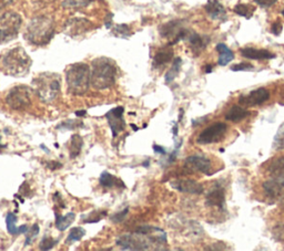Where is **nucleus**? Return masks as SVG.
<instances>
[{
  "instance_id": "obj_33",
  "label": "nucleus",
  "mask_w": 284,
  "mask_h": 251,
  "mask_svg": "<svg viewBox=\"0 0 284 251\" xmlns=\"http://www.w3.org/2000/svg\"><path fill=\"white\" fill-rule=\"evenodd\" d=\"M38 234H39V226L37 224H35L33 227L29 229V234L26 237V242H25L26 246L31 243L36 239V237L38 236Z\"/></svg>"
},
{
  "instance_id": "obj_1",
  "label": "nucleus",
  "mask_w": 284,
  "mask_h": 251,
  "mask_svg": "<svg viewBox=\"0 0 284 251\" xmlns=\"http://www.w3.org/2000/svg\"><path fill=\"white\" fill-rule=\"evenodd\" d=\"M117 246L123 250H163L167 246V234L158 227L144 226L117 239Z\"/></svg>"
},
{
  "instance_id": "obj_7",
  "label": "nucleus",
  "mask_w": 284,
  "mask_h": 251,
  "mask_svg": "<svg viewBox=\"0 0 284 251\" xmlns=\"http://www.w3.org/2000/svg\"><path fill=\"white\" fill-rule=\"evenodd\" d=\"M21 24V16L15 11H7L0 16V45L16 39Z\"/></svg>"
},
{
  "instance_id": "obj_17",
  "label": "nucleus",
  "mask_w": 284,
  "mask_h": 251,
  "mask_svg": "<svg viewBox=\"0 0 284 251\" xmlns=\"http://www.w3.org/2000/svg\"><path fill=\"white\" fill-rule=\"evenodd\" d=\"M263 191L265 192L269 197L277 199L283 196L284 194V182L272 178L263 183Z\"/></svg>"
},
{
  "instance_id": "obj_14",
  "label": "nucleus",
  "mask_w": 284,
  "mask_h": 251,
  "mask_svg": "<svg viewBox=\"0 0 284 251\" xmlns=\"http://www.w3.org/2000/svg\"><path fill=\"white\" fill-rule=\"evenodd\" d=\"M205 203L210 207H215L220 210H225L226 208V193L225 189L220 185H214L212 189L205 195Z\"/></svg>"
},
{
  "instance_id": "obj_43",
  "label": "nucleus",
  "mask_w": 284,
  "mask_h": 251,
  "mask_svg": "<svg viewBox=\"0 0 284 251\" xmlns=\"http://www.w3.org/2000/svg\"><path fill=\"white\" fill-rule=\"evenodd\" d=\"M86 111H80V112H76V115L77 116H83V115H86Z\"/></svg>"
},
{
  "instance_id": "obj_37",
  "label": "nucleus",
  "mask_w": 284,
  "mask_h": 251,
  "mask_svg": "<svg viewBox=\"0 0 284 251\" xmlns=\"http://www.w3.org/2000/svg\"><path fill=\"white\" fill-rule=\"evenodd\" d=\"M277 0H255V3L258 4L260 7L263 8H269L272 7L274 4H276Z\"/></svg>"
},
{
  "instance_id": "obj_12",
  "label": "nucleus",
  "mask_w": 284,
  "mask_h": 251,
  "mask_svg": "<svg viewBox=\"0 0 284 251\" xmlns=\"http://www.w3.org/2000/svg\"><path fill=\"white\" fill-rule=\"evenodd\" d=\"M172 188L176 191L184 194H192V195H200L203 193V186L200 183H198L193 180H176L170 183Z\"/></svg>"
},
{
  "instance_id": "obj_2",
  "label": "nucleus",
  "mask_w": 284,
  "mask_h": 251,
  "mask_svg": "<svg viewBox=\"0 0 284 251\" xmlns=\"http://www.w3.org/2000/svg\"><path fill=\"white\" fill-rule=\"evenodd\" d=\"M33 64L31 58L21 47L8 49L0 54V71L10 77L26 76Z\"/></svg>"
},
{
  "instance_id": "obj_16",
  "label": "nucleus",
  "mask_w": 284,
  "mask_h": 251,
  "mask_svg": "<svg viewBox=\"0 0 284 251\" xmlns=\"http://www.w3.org/2000/svg\"><path fill=\"white\" fill-rule=\"evenodd\" d=\"M204 9L207 11V14L210 16L211 19L226 20L227 11L219 0H209V2L205 4Z\"/></svg>"
},
{
  "instance_id": "obj_18",
  "label": "nucleus",
  "mask_w": 284,
  "mask_h": 251,
  "mask_svg": "<svg viewBox=\"0 0 284 251\" xmlns=\"http://www.w3.org/2000/svg\"><path fill=\"white\" fill-rule=\"evenodd\" d=\"M241 56L245 59L251 60H269L275 58V54L264 49H255V48H244L241 49Z\"/></svg>"
},
{
  "instance_id": "obj_19",
  "label": "nucleus",
  "mask_w": 284,
  "mask_h": 251,
  "mask_svg": "<svg viewBox=\"0 0 284 251\" xmlns=\"http://www.w3.org/2000/svg\"><path fill=\"white\" fill-rule=\"evenodd\" d=\"M185 40L189 41L190 47L192 49L193 52H197V53H200L203 49H205V47L208 46L210 38L207 35H200L197 32H191L189 31L188 35H186Z\"/></svg>"
},
{
  "instance_id": "obj_27",
  "label": "nucleus",
  "mask_w": 284,
  "mask_h": 251,
  "mask_svg": "<svg viewBox=\"0 0 284 251\" xmlns=\"http://www.w3.org/2000/svg\"><path fill=\"white\" fill-rule=\"evenodd\" d=\"M233 11L238 16L244 17V18H246V19H250V18L253 16V14H255L256 8L253 7V6L247 5V4H239L235 6Z\"/></svg>"
},
{
  "instance_id": "obj_35",
  "label": "nucleus",
  "mask_w": 284,
  "mask_h": 251,
  "mask_svg": "<svg viewBox=\"0 0 284 251\" xmlns=\"http://www.w3.org/2000/svg\"><path fill=\"white\" fill-rule=\"evenodd\" d=\"M231 70L234 72H239V71H250L253 70V65L251 63L247 62H242V63H238L234 64L231 66Z\"/></svg>"
},
{
  "instance_id": "obj_21",
  "label": "nucleus",
  "mask_w": 284,
  "mask_h": 251,
  "mask_svg": "<svg viewBox=\"0 0 284 251\" xmlns=\"http://www.w3.org/2000/svg\"><path fill=\"white\" fill-rule=\"evenodd\" d=\"M173 58V50L170 47L162 48L155 53L153 59V66L154 68H161V66L166 65L168 62H170Z\"/></svg>"
},
{
  "instance_id": "obj_42",
  "label": "nucleus",
  "mask_w": 284,
  "mask_h": 251,
  "mask_svg": "<svg viewBox=\"0 0 284 251\" xmlns=\"http://www.w3.org/2000/svg\"><path fill=\"white\" fill-rule=\"evenodd\" d=\"M212 69H213V65L212 64H208V65H205L204 72L205 73H211V72H212Z\"/></svg>"
},
{
  "instance_id": "obj_20",
  "label": "nucleus",
  "mask_w": 284,
  "mask_h": 251,
  "mask_svg": "<svg viewBox=\"0 0 284 251\" xmlns=\"http://www.w3.org/2000/svg\"><path fill=\"white\" fill-rule=\"evenodd\" d=\"M16 224H17V216L14 212H8L7 217H6V225H7V230L10 235L18 236L21 234H27V232L29 231L27 225L17 227Z\"/></svg>"
},
{
  "instance_id": "obj_9",
  "label": "nucleus",
  "mask_w": 284,
  "mask_h": 251,
  "mask_svg": "<svg viewBox=\"0 0 284 251\" xmlns=\"http://www.w3.org/2000/svg\"><path fill=\"white\" fill-rule=\"evenodd\" d=\"M227 130H228V125L226 123L217 122V123H214L213 125L209 126L208 128H205L204 131L200 133V135L198 136L197 143L201 145H207V144L220 142L222 137L225 136V134L227 133Z\"/></svg>"
},
{
  "instance_id": "obj_3",
  "label": "nucleus",
  "mask_w": 284,
  "mask_h": 251,
  "mask_svg": "<svg viewBox=\"0 0 284 251\" xmlns=\"http://www.w3.org/2000/svg\"><path fill=\"white\" fill-rule=\"evenodd\" d=\"M54 34V21L49 16H38L29 21L26 28L25 38L29 44L46 46Z\"/></svg>"
},
{
  "instance_id": "obj_22",
  "label": "nucleus",
  "mask_w": 284,
  "mask_h": 251,
  "mask_svg": "<svg viewBox=\"0 0 284 251\" xmlns=\"http://www.w3.org/2000/svg\"><path fill=\"white\" fill-rule=\"evenodd\" d=\"M268 171L272 178L284 182V156L277 157L274 161H272L269 165Z\"/></svg>"
},
{
  "instance_id": "obj_10",
  "label": "nucleus",
  "mask_w": 284,
  "mask_h": 251,
  "mask_svg": "<svg viewBox=\"0 0 284 251\" xmlns=\"http://www.w3.org/2000/svg\"><path fill=\"white\" fill-rule=\"evenodd\" d=\"M270 99V92L265 88H259L251 91L249 94L240 95L239 104L244 106H257Z\"/></svg>"
},
{
  "instance_id": "obj_41",
  "label": "nucleus",
  "mask_w": 284,
  "mask_h": 251,
  "mask_svg": "<svg viewBox=\"0 0 284 251\" xmlns=\"http://www.w3.org/2000/svg\"><path fill=\"white\" fill-rule=\"evenodd\" d=\"M153 150H154V152L155 153H160V154H162V155H165V154H167V152H166V150L163 149V148H161V146H158V145H154L153 146Z\"/></svg>"
},
{
  "instance_id": "obj_24",
  "label": "nucleus",
  "mask_w": 284,
  "mask_h": 251,
  "mask_svg": "<svg viewBox=\"0 0 284 251\" xmlns=\"http://www.w3.org/2000/svg\"><path fill=\"white\" fill-rule=\"evenodd\" d=\"M249 115H250V111H247V110L240 105H234L227 112L226 120L235 122V123H237V122L246 119Z\"/></svg>"
},
{
  "instance_id": "obj_23",
  "label": "nucleus",
  "mask_w": 284,
  "mask_h": 251,
  "mask_svg": "<svg viewBox=\"0 0 284 251\" xmlns=\"http://www.w3.org/2000/svg\"><path fill=\"white\" fill-rule=\"evenodd\" d=\"M215 49H216L217 53H219V60H217V64L219 65L226 66L234 59L233 51L227 45L217 44Z\"/></svg>"
},
{
  "instance_id": "obj_36",
  "label": "nucleus",
  "mask_w": 284,
  "mask_h": 251,
  "mask_svg": "<svg viewBox=\"0 0 284 251\" xmlns=\"http://www.w3.org/2000/svg\"><path fill=\"white\" fill-rule=\"evenodd\" d=\"M128 212H129V208H125V209H124L123 211L114 213V215L111 217L112 222H114V223L123 222V220H124V219H125V217H127V215H128Z\"/></svg>"
},
{
  "instance_id": "obj_4",
  "label": "nucleus",
  "mask_w": 284,
  "mask_h": 251,
  "mask_svg": "<svg viewBox=\"0 0 284 251\" xmlns=\"http://www.w3.org/2000/svg\"><path fill=\"white\" fill-rule=\"evenodd\" d=\"M117 68L112 60L98 58L92 61V70L90 84L96 90H106L111 88L116 81Z\"/></svg>"
},
{
  "instance_id": "obj_13",
  "label": "nucleus",
  "mask_w": 284,
  "mask_h": 251,
  "mask_svg": "<svg viewBox=\"0 0 284 251\" xmlns=\"http://www.w3.org/2000/svg\"><path fill=\"white\" fill-rule=\"evenodd\" d=\"M185 167L199 171L204 175H211V161L203 155H191L185 160Z\"/></svg>"
},
{
  "instance_id": "obj_39",
  "label": "nucleus",
  "mask_w": 284,
  "mask_h": 251,
  "mask_svg": "<svg viewBox=\"0 0 284 251\" xmlns=\"http://www.w3.org/2000/svg\"><path fill=\"white\" fill-rule=\"evenodd\" d=\"M114 32L119 33L121 35H128L130 32V29L125 26V24H121V26H117L114 29Z\"/></svg>"
},
{
  "instance_id": "obj_6",
  "label": "nucleus",
  "mask_w": 284,
  "mask_h": 251,
  "mask_svg": "<svg viewBox=\"0 0 284 251\" xmlns=\"http://www.w3.org/2000/svg\"><path fill=\"white\" fill-rule=\"evenodd\" d=\"M60 77L56 73L46 72L34 79L33 89L45 103L56 100L60 93Z\"/></svg>"
},
{
  "instance_id": "obj_38",
  "label": "nucleus",
  "mask_w": 284,
  "mask_h": 251,
  "mask_svg": "<svg viewBox=\"0 0 284 251\" xmlns=\"http://www.w3.org/2000/svg\"><path fill=\"white\" fill-rule=\"evenodd\" d=\"M282 29H283V27H282L281 21L276 20L273 24H272L271 31H272V33L275 34V35H280V33L282 32Z\"/></svg>"
},
{
  "instance_id": "obj_15",
  "label": "nucleus",
  "mask_w": 284,
  "mask_h": 251,
  "mask_svg": "<svg viewBox=\"0 0 284 251\" xmlns=\"http://www.w3.org/2000/svg\"><path fill=\"white\" fill-rule=\"evenodd\" d=\"M66 32L69 35H79L89 31L92 28V23L83 18H72L66 22Z\"/></svg>"
},
{
  "instance_id": "obj_25",
  "label": "nucleus",
  "mask_w": 284,
  "mask_h": 251,
  "mask_svg": "<svg viewBox=\"0 0 284 251\" xmlns=\"http://www.w3.org/2000/svg\"><path fill=\"white\" fill-rule=\"evenodd\" d=\"M56 227L58 230L64 231L67 229L69 226L75 222L76 215L74 212H68L67 215L61 216V215H56Z\"/></svg>"
},
{
  "instance_id": "obj_45",
  "label": "nucleus",
  "mask_w": 284,
  "mask_h": 251,
  "mask_svg": "<svg viewBox=\"0 0 284 251\" xmlns=\"http://www.w3.org/2000/svg\"><path fill=\"white\" fill-rule=\"evenodd\" d=\"M282 16H283V17H284V9H283V10H282Z\"/></svg>"
},
{
  "instance_id": "obj_40",
  "label": "nucleus",
  "mask_w": 284,
  "mask_h": 251,
  "mask_svg": "<svg viewBox=\"0 0 284 251\" xmlns=\"http://www.w3.org/2000/svg\"><path fill=\"white\" fill-rule=\"evenodd\" d=\"M15 0H0V10L5 9L6 7H8V6L13 5Z\"/></svg>"
},
{
  "instance_id": "obj_31",
  "label": "nucleus",
  "mask_w": 284,
  "mask_h": 251,
  "mask_svg": "<svg viewBox=\"0 0 284 251\" xmlns=\"http://www.w3.org/2000/svg\"><path fill=\"white\" fill-rule=\"evenodd\" d=\"M84 235H86V230H84L83 228H81V227L72 228L69 232L67 239H66V243L71 244L76 241H79Z\"/></svg>"
},
{
  "instance_id": "obj_44",
  "label": "nucleus",
  "mask_w": 284,
  "mask_h": 251,
  "mask_svg": "<svg viewBox=\"0 0 284 251\" xmlns=\"http://www.w3.org/2000/svg\"><path fill=\"white\" fill-rule=\"evenodd\" d=\"M0 139H2V136H0ZM2 148H4V145H3L2 143H0V149H2Z\"/></svg>"
},
{
  "instance_id": "obj_32",
  "label": "nucleus",
  "mask_w": 284,
  "mask_h": 251,
  "mask_svg": "<svg viewBox=\"0 0 284 251\" xmlns=\"http://www.w3.org/2000/svg\"><path fill=\"white\" fill-rule=\"evenodd\" d=\"M58 241H59L58 239H52L51 237L45 236V237H42L39 248L41 250H49V249H51L54 246V244H57Z\"/></svg>"
},
{
  "instance_id": "obj_28",
  "label": "nucleus",
  "mask_w": 284,
  "mask_h": 251,
  "mask_svg": "<svg viewBox=\"0 0 284 251\" xmlns=\"http://www.w3.org/2000/svg\"><path fill=\"white\" fill-rule=\"evenodd\" d=\"M82 145H83V140L79 134H76V135L71 137V144H70V157L71 158H75L79 155V153L81 152V149H82Z\"/></svg>"
},
{
  "instance_id": "obj_29",
  "label": "nucleus",
  "mask_w": 284,
  "mask_h": 251,
  "mask_svg": "<svg viewBox=\"0 0 284 251\" xmlns=\"http://www.w3.org/2000/svg\"><path fill=\"white\" fill-rule=\"evenodd\" d=\"M181 64H182V60H181V58L174 59L171 69L169 70L167 72V75H166V82L167 83L172 82L174 79L177 78V76L179 75V72H180V69H181Z\"/></svg>"
},
{
  "instance_id": "obj_8",
  "label": "nucleus",
  "mask_w": 284,
  "mask_h": 251,
  "mask_svg": "<svg viewBox=\"0 0 284 251\" xmlns=\"http://www.w3.org/2000/svg\"><path fill=\"white\" fill-rule=\"evenodd\" d=\"M34 89L27 85H17L13 88L6 97V103L8 106L16 111H23L31 105V96Z\"/></svg>"
},
{
  "instance_id": "obj_26",
  "label": "nucleus",
  "mask_w": 284,
  "mask_h": 251,
  "mask_svg": "<svg viewBox=\"0 0 284 251\" xmlns=\"http://www.w3.org/2000/svg\"><path fill=\"white\" fill-rule=\"evenodd\" d=\"M100 184L104 187H110V188L114 187V186H117V187L122 186L123 187L122 182L120 181L119 178H117L116 176L109 174L108 171H104V173L101 174V176H100Z\"/></svg>"
},
{
  "instance_id": "obj_11",
  "label": "nucleus",
  "mask_w": 284,
  "mask_h": 251,
  "mask_svg": "<svg viewBox=\"0 0 284 251\" xmlns=\"http://www.w3.org/2000/svg\"><path fill=\"white\" fill-rule=\"evenodd\" d=\"M123 112L124 109L122 106H117L106 114L109 125L111 127L113 137H116L119 133H121L124 130L125 123L123 120Z\"/></svg>"
},
{
  "instance_id": "obj_34",
  "label": "nucleus",
  "mask_w": 284,
  "mask_h": 251,
  "mask_svg": "<svg viewBox=\"0 0 284 251\" xmlns=\"http://www.w3.org/2000/svg\"><path fill=\"white\" fill-rule=\"evenodd\" d=\"M90 3V0H66L64 6L72 8H78V7H84Z\"/></svg>"
},
{
  "instance_id": "obj_5",
  "label": "nucleus",
  "mask_w": 284,
  "mask_h": 251,
  "mask_svg": "<svg viewBox=\"0 0 284 251\" xmlns=\"http://www.w3.org/2000/svg\"><path fill=\"white\" fill-rule=\"evenodd\" d=\"M91 70L86 63H74L66 70V82L68 92L72 95H83L90 87Z\"/></svg>"
},
{
  "instance_id": "obj_30",
  "label": "nucleus",
  "mask_w": 284,
  "mask_h": 251,
  "mask_svg": "<svg viewBox=\"0 0 284 251\" xmlns=\"http://www.w3.org/2000/svg\"><path fill=\"white\" fill-rule=\"evenodd\" d=\"M272 148L275 151H283L284 150V123L280 125V127L277 128L276 134L273 138V144H272Z\"/></svg>"
}]
</instances>
